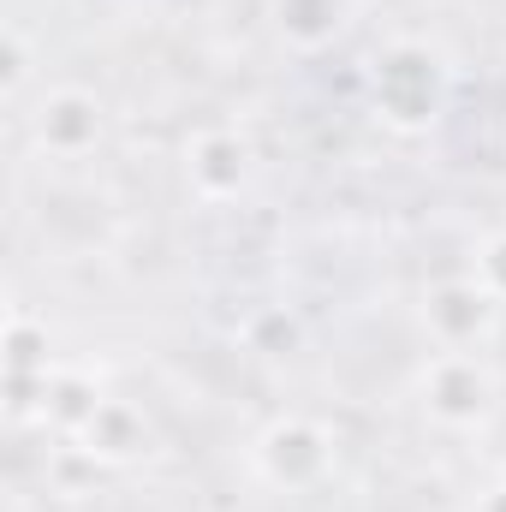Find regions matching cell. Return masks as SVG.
<instances>
[{"mask_svg":"<svg viewBox=\"0 0 506 512\" xmlns=\"http://www.w3.org/2000/svg\"><path fill=\"white\" fill-rule=\"evenodd\" d=\"M102 387H96V376H84V370H54L48 376V405H42V423L54 429V435H78L96 411H102Z\"/></svg>","mask_w":506,"mask_h":512,"instance_id":"9","label":"cell"},{"mask_svg":"<svg viewBox=\"0 0 506 512\" xmlns=\"http://www.w3.org/2000/svg\"><path fill=\"white\" fill-rule=\"evenodd\" d=\"M6 376H54L48 364V328L24 310H12L6 322Z\"/></svg>","mask_w":506,"mask_h":512,"instance_id":"10","label":"cell"},{"mask_svg":"<svg viewBox=\"0 0 506 512\" xmlns=\"http://www.w3.org/2000/svg\"><path fill=\"white\" fill-rule=\"evenodd\" d=\"M495 322H501V304H495L471 274L441 280V286L423 292V328H429V340H435L441 352H471V346H483V340L495 334Z\"/></svg>","mask_w":506,"mask_h":512,"instance_id":"4","label":"cell"},{"mask_svg":"<svg viewBox=\"0 0 506 512\" xmlns=\"http://www.w3.org/2000/svg\"><path fill=\"white\" fill-rule=\"evenodd\" d=\"M298 340H304V328L286 310H256L251 322H245V346L262 352V358H286V352H298Z\"/></svg>","mask_w":506,"mask_h":512,"instance_id":"11","label":"cell"},{"mask_svg":"<svg viewBox=\"0 0 506 512\" xmlns=\"http://www.w3.org/2000/svg\"><path fill=\"white\" fill-rule=\"evenodd\" d=\"M72 447L90 465H131V459L149 453V417L131 399H102V411L72 435Z\"/></svg>","mask_w":506,"mask_h":512,"instance_id":"7","label":"cell"},{"mask_svg":"<svg viewBox=\"0 0 506 512\" xmlns=\"http://www.w3.org/2000/svg\"><path fill=\"white\" fill-rule=\"evenodd\" d=\"M102 131H108V108H102L90 90H78V84L48 90V96L36 102V114H30V137H36V149L54 155V161H78V155H90V149L102 143Z\"/></svg>","mask_w":506,"mask_h":512,"instance_id":"5","label":"cell"},{"mask_svg":"<svg viewBox=\"0 0 506 512\" xmlns=\"http://www.w3.org/2000/svg\"><path fill=\"white\" fill-rule=\"evenodd\" d=\"M251 167H256L251 143L233 126H209L185 143V185H191L197 203H233L251 185Z\"/></svg>","mask_w":506,"mask_h":512,"instance_id":"6","label":"cell"},{"mask_svg":"<svg viewBox=\"0 0 506 512\" xmlns=\"http://www.w3.org/2000/svg\"><path fill=\"white\" fill-rule=\"evenodd\" d=\"M417 393H423L429 423H441V429H483L489 411H495V399H501L495 370L477 352H441V358H429Z\"/></svg>","mask_w":506,"mask_h":512,"instance_id":"3","label":"cell"},{"mask_svg":"<svg viewBox=\"0 0 506 512\" xmlns=\"http://www.w3.org/2000/svg\"><path fill=\"white\" fill-rule=\"evenodd\" d=\"M334 465H340L334 429L316 423V417H298V411L262 423L256 441H251V471L268 489H280V495H310V489H322V483L334 477Z\"/></svg>","mask_w":506,"mask_h":512,"instance_id":"2","label":"cell"},{"mask_svg":"<svg viewBox=\"0 0 506 512\" xmlns=\"http://www.w3.org/2000/svg\"><path fill=\"white\" fill-rule=\"evenodd\" d=\"M24 84H30V42H24V30L12 24V30H6V78H0V90L18 102Z\"/></svg>","mask_w":506,"mask_h":512,"instance_id":"13","label":"cell"},{"mask_svg":"<svg viewBox=\"0 0 506 512\" xmlns=\"http://www.w3.org/2000/svg\"><path fill=\"white\" fill-rule=\"evenodd\" d=\"M477 512H506V483H495V489H483V501H477Z\"/></svg>","mask_w":506,"mask_h":512,"instance_id":"14","label":"cell"},{"mask_svg":"<svg viewBox=\"0 0 506 512\" xmlns=\"http://www.w3.org/2000/svg\"><path fill=\"white\" fill-rule=\"evenodd\" d=\"M352 0H274V30L292 54H322L346 36Z\"/></svg>","mask_w":506,"mask_h":512,"instance_id":"8","label":"cell"},{"mask_svg":"<svg viewBox=\"0 0 506 512\" xmlns=\"http://www.w3.org/2000/svg\"><path fill=\"white\" fill-rule=\"evenodd\" d=\"M471 280H477L495 304H506V233H489V239L477 245V256H471Z\"/></svg>","mask_w":506,"mask_h":512,"instance_id":"12","label":"cell"},{"mask_svg":"<svg viewBox=\"0 0 506 512\" xmlns=\"http://www.w3.org/2000/svg\"><path fill=\"white\" fill-rule=\"evenodd\" d=\"M447 66L429 42H387L370 66V114L399 137H423L447 114Z\"/></svg>","mask_w":506,"mask_h":512,"instance_id":"1","label":"cell"}]
</instances>
